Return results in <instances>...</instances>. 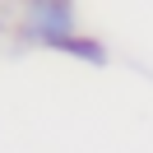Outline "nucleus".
Masks as SVG:
<instances>
[{
    "instance_id": "f257e3e1",
    "label": "nucleus",
    "mask_w": 153,
    "mask_h": 153,
    "mask_svg": "<svg viewBox=\"0 0 153 153\" xmlns=\"http://www.w3.org/2000/svg\"><path fill=\"white\" fill-rule=\"evenodd\" d=\"M65 33H74V5H70V0H33L28 37L42 42V47H51V42L65 37Z\"/></svg>"
},
{
    "instance_id": "f03ea898",
    "label": "nucleus",
    "mask_w": 153,
    "mask_h": 153,
    "mask_svg": "<svg viewBox=\"0 0 153 153\" xmlns=\"http://www.w3.org/2000/svg\"><path fill=\"white\" fill-rule=\"evenodd\" d=\"M51 47H56V51H70V56H84V60H93V65H102V60H107V51L97 47V42H88V37H74V33L56 37Z\"/></svg>"
}]
</instances>
